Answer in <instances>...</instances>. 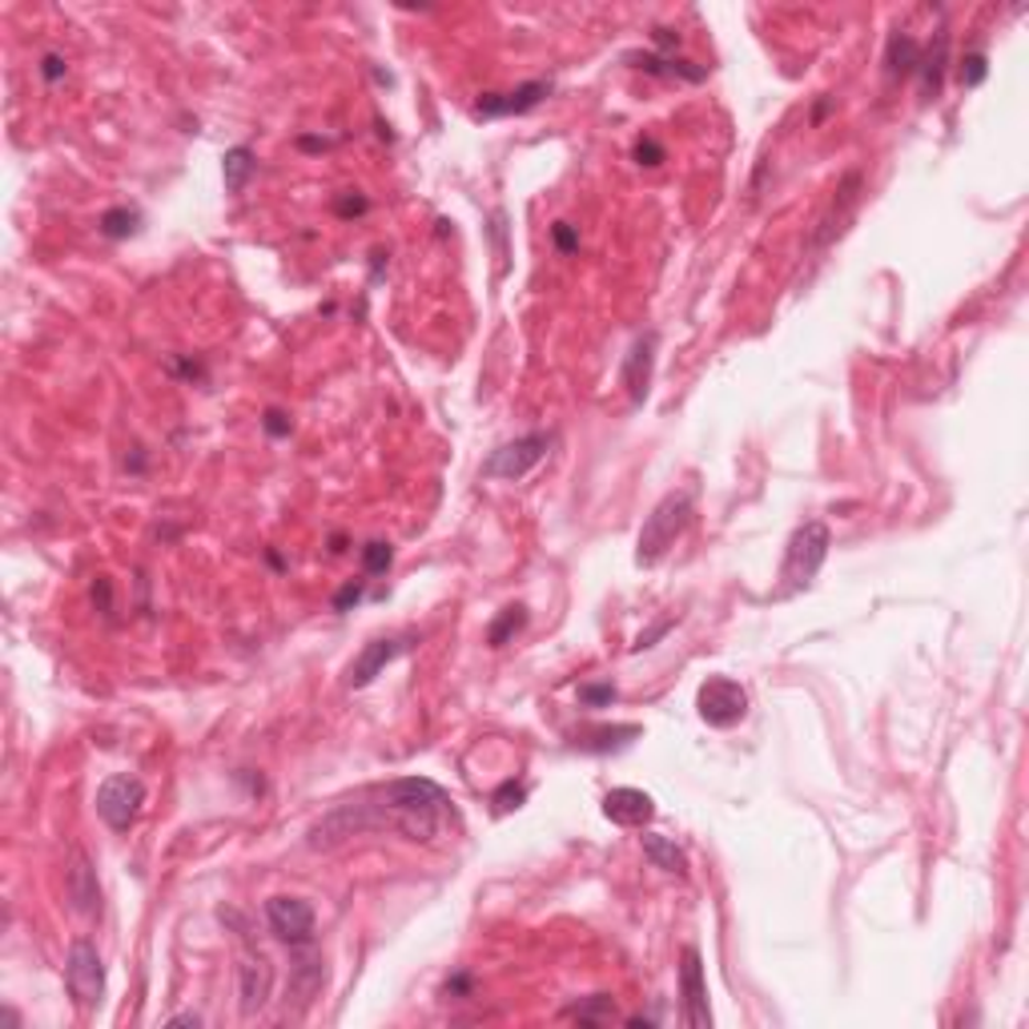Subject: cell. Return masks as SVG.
Returning <instances> with one entry per match:
<instances>
[{
    "label": "cell",
    "mask_w": 1029,
    "mask_h": 1029,
    "mask_svg": "<svg viewBox=\"0 0 1029 1029\" xmlns=\"http://www.w3.org/2000/svg\"><path fill=\"white\" fill-rule=\"evenodd\" d=\"M322 982H327V970H322V958H318L314 945H294V977H290V997L298 1002L294 1006V1014H302L310 1002H314V994L322 989Z\"/></svg>",
    "instance_id": "cell-16"
},
{
    "label": "cell",
    "mask_w": 1029,
    "mask_h": 1029,
    "mask_svg": "<svg viewBox=\"0 0 1029 1029\" xmlns=\"http://www.w3.org/2000/svg\"><path fill=\"white\" fill-rule=\"evenodd\" d=\"M696 712H700L704 724L737 728L749 716V691L732 676H708L696 691Z\"/></svg>",
    "instance_id": "cell-6"
},
{
    "label": "cell",
    "mask_w": 1029,
    "mask_h": 1029,
    "mask_svg": "<svg viewBox=\"0 0 1029 1029\" xmlns=\"http://www.w3.org/2000/svg\"><path fill=\"white\" fill-rule=\"evenodd\" d=\"M451 796L427 776H407V781H390L363 788L358 796L342 800L310 829V849H334V844L351 841L358 832H402L407 841H434L443 820L451 817Z\"/></svg>",
    "instance_id": "cell-1"
},
{
    "label": "cell",
    "mask_w": 1029,
    "mask_h": 1029,
    "mask_svg": "<svg viewBox=\"0 0 1029 1029\" xmlns=\"http://www.w3.org/2000/svg\"><path fill=\"white\" fill-rule=\"evenodd\" d=\"M366 206H370L366 198H358V193L351 198V193H346V198L339 201V213H342V218H351V213H366Z\"/></svg>",
    "instance_id": "cell-37"
},
{
    "label": "cell",
    "mask_w": 1029,
    "mask_h": 1029,
    "mask_svg": "<svg viewBox=\"0 0 1029 1029\" xmlns=\"http://www.w3.org/2000/svg\"><path fill=\"white\" fill-rule=\"evenodd\" d=\"M65 69H69V65H65L60 53H45V57H41V77H45L48 85H57L60 77H65Z\"/></svg>",
    "instance_id": "cell-34"
},
{
    "label": "cell",
    "mask_w": 1029,
    "mask_h": 1029,
    "mask_svg": "<svg viewBox=\"0 0 1029 1029\" xmlns=\"http://www.w3.org/2000/svg\"><path fill=\"white\" fill-rule=\"evenodd\" d=\"M65 985H69L73 1002L81 1014H93L106 997V961L97 953L93 941L77 937L69 945V961H65Z\"/></svg>",
    "instance_id": "cell-4"
},
{
    "label": "cell",
    "mask_w": 1029,
    "mask_h": 1029,
    "mask_svg": "<svg viewBox=\"0 0 1029 1029\" xmlns=\"http://www.w3.org/2000/svg\"><path fill=\"white\" fill-rule=\"evenodd\" d=\"M358 599H363V579H354V584L342 587L339 596H334V611H351Z\"/></svg>",
    "instance_id": "cell-35"
},
{
    "label": "cell",
    "mask_w": 1029,
    "mask_h": 1029,
    "mask_svg": "<svg viewBox=\"0 0 1029 1029\" xmlns=\"http://www.w3.org/2000/svg\"><path fill=\"white\" fill-rule=\"evenodd\" d=\"M611 1014H616V1002H611L608 994H591L587 1002H579V1006L567 1009V1018L584 1021V1026H599V1021H611Z\"/></svg>",
    "instance_id": "cell-26"
},
{
    "label": "cell",
    "mask_w": 1029,
    "mask_h": 1029,
    "mask_svg": "<svg viewBox=\"0 0 1029 1029\" xmlns=\"http://www.w3.org/2000/svg\"><path fill=\"white\" fill-rule=\"evenodd\" d=\"M632 157L640 165H660V162H664V145H660L655 137H640V141H635Z\"/></svg>",
    "instance_id": "cell-32"
},
{
    "label": "cell",
    "mask_w": 1029,
    "mask_h": 1029,
    "mask_svg": "<svg viewBox=\"0 0 1029 1029\" xmlns=\"http://www.w3.org/2000/svg\"><path fill=\"white\" fill-rule=\"evenodd\" d=\"M679 1009H684V1026L708 1029L712 1026V1009H708V982H704L700 949L688 945L679 953Z\"/></svg>",
    "instance_id": "cell-9"
},
{
    "label": "cell",
    "mask_w": 1029,
    "mask_h": 1029,
    "mask_svg": "<svg viewBox=\"0 0 1029 1029\" xmlns=\"http://www.w3.org/2000/svg\"><path fill=\"white\" fill-rule=\"evenodd\" d=\"M269 933L286 945H314V909L302 897H269L266 900Z\"/></svg>",
    "instance_id": "cell-10"
},
{
    "label": "cell",
    "mask_w": 1029,
    "mask_h": 1029,
    "mask_svg": "<svg viewBox=\"0 0 1029 1029\" xmlns=\"http://www.w3.org/2000/svg\"><path fill=\"white\" fill-rule=\"evenodd\" d=\"M989 77V60H985L982 48H973V53H965V57L958 60V81L961 89H977V85Z\"/></svg>",
    "instance_id": "cell-27"
},
{
    "label": "cell",
    "mask_w": 1029,
    "mask_h": 1029,
    "mask_svg": "<svg viewBox=\"0 0 1029 1029\" xmlns=\"http://www.w3.org/2000/svg\"><path fill=\"white\" fill-rule=\"evenodd\" d=\"M643 856L652 861L660 873H672V877H688V856L672 837H660V832H643Z\"/></svg>",
    "instance_id": "cell-21"
},
{
    "label": "cell",
    "mask_w": 1029,
    "mask_h": 1029,
    "mask_svg": "<svg viewBox=\"0 0 1029 1029\" xmlns=\"http://www.w3.org/2000/svg\"><path fill=\"white\" fill-rule=\"evenodd\" d=\"M390 563H395V551H390V543H383V539H370L363 547V572L366 575H386L390 572Z\"/></svg>",
    "instance_id": "cell-28"
},
{
    "label": "cell",
    "mask_w": 1029,
    "mask_h": 1029,
    "mask_svg": "<svg viewBox=\"0 0 1029 1029\" xmlns=\"http://www.w3.org/2000/svg\"><path fill=\"white\" fill-rule=\"evenodd\" d=\"M169 1026H193V1029H198L201 1018H198V1014H177V1018H169Z\"/></svg>",
    "instance_id": "cell-38"
},
{
    "label": "cell",
    "mask_w": 1029,
    "mask_h": 1029,
    "mask_svg": "<svg viewBox=\"0 0 1029 1029\" xmlns=\"http://www.w3.org/2000/svg\"><path fill=\"white\" fill-rule=\"evenodd\" d=\"M551 443H555V434L551 431H535V434H523V439H514V443H504L495 446L491 455H487V463H483V479H523L527 471H535L543 458H547Z\"/></svg>",
    "instance_id": "cell-5"
},
{
    "label": "cell",
    "mask_w": 1029,
    "mask_h": 1029,
    "mask_svg": "<svg viewBox=\"0 0 1029 1029\" xmlns=\"http://www.w3.org/2000/svg\"><path fill=\"white\" fill-rule=\"evenodd\" d=\"M551 237H555L560 254H575V250H579V234H575L572 222H555V225H551Z\"/></svg>",
    "instance_id": "cell-33"
},
{
    "label": "cell",
    "mask_w": 1029,
    "mask_h": 1029,
    "mask_svg": "<svg viewBox=\"0 0 1029 1029\" xmlns=\"http://www.w3.org/2000/svg\"><path fill=\"white\" fill-rule=\"evenodd\" d=\"M856 201H861V174H849L841 186H837V193H832L829 213L820 218V230H817V237H812V246L825 250V246H832V237L844 234V225L853 222V213H856Z\"/></svg>",
    "instance_id": "cell-14"
},
{
    "label": "cell",
    "mask_w": 1029,
    "mask_h": 1029,
    "mask_svg": "<svg viewBox=\"0 0 1029 1029\" xmlns=\"http://www.w3.org/2000/svg\"><path fill=\"white\" fill-rule=\"evenodd\" d=\"M414 648V635H395V640H370L358 652V660L346 672V688H370L378 676H383L386 664H395L398 655Z\"/></svg>",
    "instance_id": "cell-12"
},
{
    "label": "cell",
    "mask_w": 1029,
    "mask_h": 1029,
    "mask_svg": "<svg viewBox=\"0 0 1029 1029\" xmlns=\"http://www.w3.org/2000/svg\"><path fill=\"white\" fill-rule=\"evenodd\" d=\"M269 989H274V965L257 945L246 941V929H242V953H237V1006H242V1018H257L269 1002Z\"/></svg>",
    "instance_id": "cell-8"
},
{
    "label": "cell",
    "mask_w": 1029,
    "mask_h": 1029,
    "mask_svg": "<svg viewBox=\"0 0 1029 1029\" xmlns=\"http://www.w3.org/2000/svg\"><path fill=\"white\" fill-rule=\"evenodd\" d=\"M257 162H254V150L250 145H234V150H225L222 157V181H225V193H242V189L250 186V177H254Z\"/></svg>",
    "instance_id": "cell-23"
},
{
    "label": "cell",
    "mask_w": 1029,
    "mask_h": 1029,
    "mask_svg": "<svg viewBox=\"0 0 1029 1029\" xmlns=\"http://www.w3.org/2000/svg\"><path fill=\"white\" fill-rule=\"evenodd\" d=\"M672 628H676V616H667V620H660L655 628H648V632H643L640 640L632 643V652H648V648H655V643L664 640V635L672 632Z\"/></svg>",
    "instance_id": "cell-31"
},
{
    "label": "cell",
    "mask_w": 1029,
    "mask_h": 1029,
    "mask_svg": "<svg viewBox=\"0 0 1029 1029\" xmlns=\"http://www.w3.org/2000/svg\"><path fill=\"white\" fill-rule=\"evenodd\" d=\"M691 523V495L688 491H672L664 495L660 504L652 507V514L643 519V531L635 539V563L640 567H652L667 555V547L676 543Z\"/></svg>",
    "instance_id": "cell-2"
},
{
    "label": "cell",
    "mask_w": 1029,
    "mask_h": 1029,
    "mask_svg": "<svg viewBox=\"0 0 1029 1029\" xmlns=\"http://www.w3.org/2000/svg\"><path fill=\"white\" fill-rule=\"evenodd\" d=\"M655 330H648V334H640V339L632 342V351L623 354V370H620V383L623 390H628V398H632V407H643V398H648V386H652V366H655Z\"/></svg>",
    "instance_id": "cell-13"
},
{
    "label": "cell",
    "mask_w": 1029,
    "mask_h": 1029,
    "mask_svg": "<svg viewBox=\"0 0 1029 1029\" xmlns=\"http://www.w3.org/2000/svg\"><path fill=\"white\" fill-rule=\"evenodd\" d=\"M523 800H527V788H523V784H514V781H504L491 793L495 812H514V808H523Z\"/></svg>",
    "instance_id": "cell-30"
},
{
    "label": "cell",
    "mask_w": 1029,
    "mask_h": 1029,
    "mask_svg": "<svg viewBox=\"0 0 1029 1029\" xmlns=\"http://www.w3.org/2000/svg\"><path fill=\"white\" fill-rule=\"evenodd\" d=\"M628 65L640 73H652V77H679V81H704L708 77V69L704 65H691V60H679L672 57V53H628Z\"/></svg>",
    "instance_id": "cell-18"
},
{
    "label": "cell",
    "mask_w": 1029,
    "mask_h": 1029,
    "mask_svg": "<svg viewBox=\"0 0 1029 1029\" xmlns=\"http://www.w3.org/2000/svg\"><path fill=\"white\" fill-rule=\"evenodd\" d=\"M604 817L620 829H643L655 820V800L643 788H611L604 796Z\"/></svg>",
    "instance_id": "cell-15"
},
{
    "label": "cell",
    "mask_w": 1029,
    "mask_h": 1029,
    "mask_svg": "<svg viewBox=\"0 0 1029 1029\" xmlns=\"http://www.w3.org/2000/svg\"><path fill=\"white\" fill-rule=\"evenodd\" d=\"M945 69H949V33H945V29H937V36L929 41V48H921V65H917V73H921V85H925V97L941 93V85H945Z\"/></svg>",
    "instance_id": "cell-20"
},
{
    "label": "cell",
    "mask_w": 1029,
    "mask_h": 1029,
    "mask_svg": "<svg viewBox=\"0 0 1029 1029\" xmlns=\"http://www.w3.org/2000/svg\"><path fill=\"white\" fill-rule=\"evenodd\" d=\"M97 230H101L109 242H125V237H133L141 230V213L133 210V206H113V210L101 213Z\"/></svg>",
    "instance_id": "cell-24"
},
{
    "label": "cell",
    "mask_w": 1029,
    "mask_h": 1029,
    "mask_svg": "<svg viewBox=\"0 0 1029 1029\" xmlns=\"http://www.w3.org/2000/svg\"><path fill=\"white\" fill-rule=\"evenodd\" d=\"M262 427H266V434H274V439H281V434H290V419H286L281 410H266V419H262Z\"/></svg>",
    "instance_id": "cell-36"
},
{
    "label": "cell",
    "mask_w": 1029,
    "mask_h": 1029,
    "mask_svg": "<svg viewBox=\"0 0 1029 1029\" xmlns=\"http://www.w3.org/2000/svg\"><path fill=\"white\" fill-rule=\"evenodd\" d=\"M829 543H832V535L820 519H808V523L796 527L793 539H788V551H784V567H781L784 591H800V587H808L817 579L820 563L829 560Z\"/></svg>",
    "instance_id": "cell-3"
},
{
    "label": "cell",
    "mask_w": 1029,
    "mask_h": 1029,
    "mask_svg": "<svg viewBox=\"0 0 1029 1029\" xmlns=\"http://www.w3.org/2000/svg\"><path fill=\"white\" fill-rule=\"evenodd\" d=\"M523 628H527V608L523 604H511V608L499 611L491 620V628H487V648H504V643L514 640Z\"/></svg>",
    "instance_id": "cell-25"
},
{
    "label": "cell",
    "mask_w": 1029,
    "mask_h": 1029,
    "mask_svg": "<svg viewBox=\"0 0 1029 1029\" xmlns=\"http://www.w3.org/2000/svg\"><path fill=\"white\" fill-rule=\"evenodd\" d=\"M65 889H69L73 909L81 912V917H93V912H101V889H97V873H93V865H89L81 853L73 856L69 877H65Z\"/></svg>",
    "instance_id": "cell-17"
},
{
    "label": "cell",
    "mask_w": 1029,
    "mask_h": 1029,
    "mask_svg": "<svg viewBox=\"0 0 1029 1029\" xmlns=\"http://www.w3.org/2000/svg\"><path fill=\"white\" fill-rule=\"evenodd\" d=\"M141 805H145V784L129 772H113L101 788H97V817L106 820L113 832H129L137 825Z\"/></svg>",
    "instance_id": "cell-7"
},
{
    "label": "cell",
    "mask_w": 1029,
    "mask_h": 1029,
    "mask_svg": "<svg viewBox=\"0 0 1029 1029\" xmlns=\"http://www.w3.org/2000/svg\"><path fill=\"white\" fill-rule=\"evenodd\" d=\"M551 89H555L551 81H527V85H519V89H511V93H479L475 118H487V121L523 118V113H531V109H539L547 101Z\"/></svg>",
    "instance_id": "cell-11"
},
{
    "label": "cell",
    "mask_w": 1029,
    "mask_h": 1029,
    "mask_svg": "<svg viewBox=\"0 0 1029 1029\" xmlns=\"http://www.w3.org/2000/svg\"><path fill=\"white\" fill-rule=\"evenodd\" d=\"M616 700H620V688H616L611 679L608 684H584V688H579V704H584V708H611Z\"/></svg>",
    "instance_id": "cell-29"
},
{
    "label": "cell",
    "mask_w": 1029,
    "mask_h": 1029,
    "mask_svg": "<svg viewBox=\"0 0 1029 1029\" xmlns=\"http://www.w3.org/2000/svg\"><path fill=\"white\" fill-rule=\"evenodd\" d=\"M917 65H921V45L912 41L909 33H893L889 45H885V73H889L893 81H905V77H912L917 73Z\"/></svg>",
    "instance_id": "cell-22"
},
{
    "label": "cell",
    "mask_w": 1029,
    "mask_h": 1029,
    "mask_svg": "<svg viewBox=\"0 0 1029 1029\" xmlns=\"http://www.w3.org/2000/svg\"><path fill=\"white\" fill-rule=\"evenodd\" d=\"M635 737H640V724H599V728H584V732L572 740V749L591 752V756H608V752L628 749Z\"/></svg>",
    "instance_id": "cell-19"
}]
</instances>
